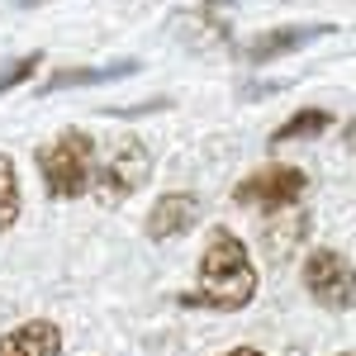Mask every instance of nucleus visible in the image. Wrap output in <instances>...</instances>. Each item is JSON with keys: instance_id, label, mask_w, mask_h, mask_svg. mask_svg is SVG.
Segmentation results:
<instances>
[{"instance_id": "1", "label": "nucleus", "mask_w": 356, "mask_h": 356, "mask_svg": "<svg viewBox=\"0 0 356 356\" xmlns=\"http://www.w3.org/2000/svg\"><path fill=\"white\" fill-rule=\"evenodd\" d=\"M252 295H257V271H252L247 247L228 228H214L204 243V257H200V285H195V295H186V304L233 314V309L252 304Z\"/></svg>"}, {"instance_id": "2", "label": "nucleus", "mask_w": 356, "mask_h": 356, "mask_svg": "<svg viewBox=\"0 0 356 356\" xmlns=\"http://www.w3.org/2000/svg\"><path fill=\"white\" fill-rule=\"evenodd\" d=\"M38 171L53 200H76L95 176V143L81 129L57 134L48 147H38Z\"/></svg>"}, {"instance_id": "3", "label": "nucleus", "mask_w": 356, "mask_h": 356, "mask_svg": "<svg viewBox=\"0 0 356 356\" xmlns=\"http://www.w3.org/2000/svg\"><path fill=\"white\" fill-rule=\"evenodd\" d=\"M147 176H152V157H147V147L138 143V138H119L110 147V157L95 166V200L100 204H124L134 191L147 186Z\"/></svg>"}, {"instance_id": "4", "label": "nucleus", "mask_w": 356, "mask_h": 356, "mask_svg": "<svg viewBox=\"0 0 356 356\" xmlns=\"http://www.w3.org/2000/svg\"><path fill=\"white\" fill-rule=\"evenodd\" d=\"M304 285H309V295L332 309V314H342V309H352L356 304V271L347 257H337L332 247H318V252H309L304 257Z\"/></svg>"}, {"instance_id": "5", "label": "nucleus", "mask_w": 356, "mask_h": 356, "mask_svg": "<svg viewBox=\"0 0 356 356\" xmlns=\"http://www.w3.org/2000/svg\"><path fill=\"white\" fill-rule=\"evenodd\" d=\"M304 191H309V176H304L300 166H261V171H252L247 181H238V191L233 200L238 204H252V209H290V204H300Z\"/></svg>"}, {"instance_id": "6", "label": "nucleus", "mask_w": 356, "mask_h": 356, "mask_svg": "<svg viewBox=\"0 0 356 356\" xmlns=\"http://www.w3.org/2000/svg\"><path fill=\"white\" fill-rule=\"evenodd\" d=\"M195 223H200V200L186 195V191H171L147 209V238H152V243H166V238L191 233Z\"/></svg>"}, {"instance_id": "7", "label": "nucleus", "mask_w": 356, "mask_h": 356, "mask_svg": "<svg viewBox=\"0 0 356 356\" xmlns=\"http://www.w3.org/2000/svg\"><path fill=\"white\" fill-rule=\"evenodd\" d=\"M332 24H285V29H271V33H257L243 43V57L247 62H271V57H285V53H300L304 43L314 38H328Z\"/></svg>"}, {"instance_id": "8", "label": "nucleus", "mask_w": 356, "mask_h": 356, "mask_svg": "<svg viewBox=\"0 0 356 356\" xmlns=\"http://www.w3.org/2000/svg\"><path fill=\"white\" fill-rule=\"evenodd\" d=\"M0 356H62V332L48 318L19 323L0 337Z\"/></svg>"}, {"instance_id": "9", "label": "nucleus", "mask_w": 356, "mask_h": 356, "mask_svg": "<svg viewBox=\"0 0 356 356\" xmlns=\"http://www.w3.org/2000/svg\"><path fill=\"white\" fill-rule=\"evenodd\" d=\"M138 72V57H119V62H105V67H67L57 72L53 81L38 86V95H53V90H72V86H100V81H124Z\"/></svg>"}, {"instance_id": "10", "label": "nucleus", "mask_w": 356, "mask_h": 356, "mask_svg": "<svg viewBox=\"0 0 356 356\" xmlns=\"http://www.w3.org/2000/svg\"><path fill=\"white\" fill-rule=\"evenodd\" d=\"M304 228H309V214H304V204H290V209H275V223H266V252H271L275 261H285L295 243L304 238Z\"/></svg>"}, {"instance_id": "11", "label": "nucleus", "mask_w": 356, "mask_h": 356, "mask_svg": "<svg viewBox=\"0 0 356 356\" xmlns=\"http://www.w3.org/2000/svg\"><path fill=\"white\" fill-rule=\"evenodd\" d=\"M328 124H332L328 110H300V114H290V124H280V129L271 134V147H280V143H295V138H318Z\"/></svg>"}, {"instance_id": "12", "label": "nucleus", "mask_w": 356, "mask_h": 356, "mask_svg": "<svg viewBox=\"0 0 356 356\" xmlns=\"http://www.w3.org/2000/svg\"><path fill=\"white\" fill-rule=\"evenodd\" d=\"M19 219V176H15V162L0 152V233Z\"/></svg>"}, {"instance_id": "13", "label": "nucleus", "mask_w": 356, "mask_h": 356, "mask_svg": "<svg viewBox=\"0 0 356 356\" xmlns=\"http://www.w3.org/2000/svg\"><path fill=\"white\" fill-rule=\"evenodd\" d=\"M38 62H43L38 53H24V57H15V62H5V67H0V95L15 90L19 81H29V76L38 72Z\"/></svg>"}, {"instance_id": "14", "label": "nucleus", "mask_w": 356, "mask_h": 356, "mask_svg": "<svg viewBox=\"0 0 356 356\" xmlns=\"http://www.w3.org/2000/svg\"><path fill=\"white\" fill-rule=\"evenodd\" d=\"M342 143H347V152H352V157H356V119H352V124H347V129H342Z\"/></svg>"}, {"instance_id": "15", "label": "nucleus", "mask_w": 356, "mask_h": 356, "mask_svg": "<svg viewBox=\"0 0 356 356\" xmlns=\"http://www.w3.org/2000/svg\"><path fill=\"white\" fill-rule=\"evenodd\" d=\"M223 356H261L257 347H233V352H223Z\"/></svg>"}, {"instance_id": "16", "label": "nucleus", "mask_w": 356, "mask_h": 356, "mask_svg": "<svg viewBox=\"0 0 356 356\" xmlns=\"http://www.w3.org/2000/svg\"><path fill=\"white\" fill-rule=\"evenodd\" d=\"M15 5H24V10H33V5H48V0H15Z\"/></svg>"}, {"instance_id": "17", "label": "nucleus", "mask_w": 356, "mask_h": 356, "mask_svg": "<svg viewBox=\"0 0 356 356\" xmlns=\"http://www.w3.org/2000/svg\"><path fill=\"white\" fill-rule=\"evenodd\" d=\"M204 5H243V0H204Z\"/></svg>"}, {"instance_id": "18", "label": "nucleus", "mask_w": 356, "mask_h": 356, "mask_svg": "<svg viewBox=\"0 0 356 356\" xmlns=\"http://www.w3.org/2000/svg\"><path fill=\"white\" fill-rule=\"evenodd\" d=\"M342 356H352V352H342Z\"/></svg>"}]
</instances>
